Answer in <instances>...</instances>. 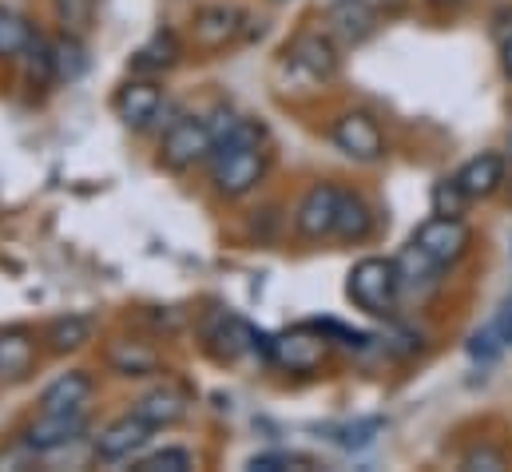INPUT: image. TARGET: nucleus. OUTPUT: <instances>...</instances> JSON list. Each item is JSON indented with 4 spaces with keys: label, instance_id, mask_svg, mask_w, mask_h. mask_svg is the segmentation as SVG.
<instances>
[{
    "label": "nucleus",
    "instance_id": "obj_25",
    "mask_svg": "<svg viewBox=\"0 0 512 472\" xmlns=\"http://www.w3.org/2000/svg\"><path fill=\"white\" fill-rule=\"evenodd\" d=\"M378 433H382V417H362V421L338 425V429H334V445L358 453V449H370V445L378 441Z\"/></svg>",
    "mask_w": 512,
    "mask_h": 472
},
{
    "label": "nucleus",
    "instance_id": "obj_28",
    "mask_svg": "<svg viewBox=\"0 0 512 472\" xmlns=\"http://www.w3.org/2000/svg\"><path fill=\"white\" fill-rule=\"evenodd\" d=\"M56 12H60V24L64 32H88L92 28V12H96V0H56Z\"/></svg>",
    "mask_w": 512,
    "mask_h": 472
},
{
    "label": "nucleus",
    "instance_id": "obj_1",
    "mask_svg": "<svg viewBox=\"0 0 512 472\" xmlns=\"http://www.w3.org/2000/svg\"><path fill=\"white\" fill-rule=\"evenodd\" d=\"M346 290H350V298H354L358 310H366L374 318H389L397 310V298H401L397 262H389V258H362L350 270Z\"/></svg>",
    "mask_w": 512,
    "mask_h": 472
},
{
    "label": "nucleus",
    "instance_id": "obj_9",
    "mask_svg": "<svg viewBox=\"0 0 512 472\" xmlns=\"http://www.w3.org/2000/svg\"><path fill=\"white\" fill-rule=\"evenodd\" d=\"M191 32H195V48L219 52V48H227L231 40H239V32H243V12H239L235 4H207V8L195 12Z\"/></svg>",
    "mask_w": 512,
    "mask_h": 472
},
{
    "label": "nucleus",
    "instance_id": "obj_35",
    "mask_svg": "<svg viewBox=\"0 0 512 472\" xmlns=\"http://www.w3.org/2000/svg\"><path fill=\"white\" fill-rule=\"evenodd\" d=\"M366 4H374V8H378V12H393V8H401V4H405V0H366Z\"/></svg>",
    "mask_w": 512,
    "mask_h": 472
},
{
    "label": "nucleus",
    "instance_id": "obj_14",
    "mask_svg": "<svg viewBox=\"0 0 512 472\" xmlns=\"http://www.w3.org/2000/svg\"><path fill=\"white\" fill-rule=\"evenodd\" d=\"M457 183L465 187L469 199H489L501 191L505 183V159L497 151H485V155H473L461 171H457Z\"/></svg>",
    "mask_w": 512,
    "mask_h": 472
},
{
    "label": "nucleus",
    "instance_id": "obj_26",
    "mask_svg": "<svg viewBox=\"0 0 512 472\" xmlns=\"http://www.w3.org/2000/svg\"><path fill=\"white\" fill-rule=\"evenodd\" d=\"M433 215H449V219H461L465 215V207L473 203L469 195H465V187L457 183V175L453 179H441V183H433Z\"/></svg>",
    "mask_w": 512,
    "mask_h": 472
},
{
    "label": "nucleus",
    "instance_id": "obj_27",
    "mask_svg": "<svg viewBox=\"0 0 512 472\" xmlns=\"http://www.w3.org/2000/svg\"><path fill=\"white\" fill-rule=\"evenodd\" d=\"M24 56H28V76L36 84H52L56 80V56H52V44L48 40L32 36V44L24 48Z\"/></svg>",
    "mask_w": 512,
    "mask_h": 472
},
{
    "label": "nucleus",
    "instance_id": "obj_30",
    "mask_svg": "<svg viewBox=\"0 0 512 472\" xmlns=\"http://www.w3.org/2000/svg\"><path fill=\"white\" fill-rule=\"evenodd\" d=\"M501 334H497V326H489V330H481V334H473L469 338V354L477 357V361H493V357L501 354Z\"/></svg>",
    "mask_w": 512,
    "mask_h": 472
},
{
    "label": "nucleus",
    "instance_id": "obj_29",
    "mask_svg": "<svg viewBox=\"0 0 512 472\" xmlns=\"http://www.w3.org/2000/svg\"><path fill=\"white\" fill-rule=\"evenodd\" d=\"M195 469V457L187 449H163V453H151L147 461H139V472H187Z\"/></svg>",
    "mask_w": 512,
    "mask_h": 472
},
{
    "label": "nucleus",
    "instance_id": "obj_21",
    "mask_svg": "<svg viewBox=\"0 0 512 472\" xmlns=\"http://www.w3.org/2000/svg\"><path fill=\"white\" fill-rule=\"evenodd\" d=\"M92 334H96V322H92V318L68 314V318H56V322L48 326V346H52L56 354H76V350H84V346L92 342Z\"/></svg>",
    "mask_w": 512,
    "mask_h": 472
},
{
    "label": "nucleus",
    "instance_id": "obj_33",
    "mask_svg": "<svg viewBox=\"0 0 512 472\" xmlns=\"http://www.w3.org/2000/svg\"><path fill=\"white\" fill-rule=\"evenodd\" d=\"M493 326H497V334H501V342H505V346H512V302H509V306H505V310H501V318H497Z\"/></svg>",
    "mask_w": 512,
    "mask_h": 472
},
{
    "label": "nucleus",
    "instance_id": "obj_22",
    "mask_svg": "<svg viewBox=\"0 0 512 472\" xmlns=\"http://www.w3.org/2000/svg\"><path fill=\"white\" fill-rule=\"evenodd\" d=\"M52 56H56V80L60 84H76L88 72V52H84V44H80L76 32H64L52 44Z\"/></svg>",
    "mask_w": 512,
    "mask_h": 472
},
{
    "label": "nucleus",
    "instance_id": "obj_13",
    "mask_svg": "<svg viewBox=\"0 0 512 472\" xmlns=\"http://www.w3.org/2000/svg\"><path fill=\"white\" fill-rule=\"evenodd\" d=\"M270 361L278 369H286V373H314L326 361V342L310 338V334H278Z\"/></svg>",
    "mask_w": 512,
    "mask_h": 472
},
{
    "label": "nucleus",
    "instance_id": "obj_7",
    "mask_svg": "<svg viewBox=\"0 0 512 472\" xmlns=\"http://www.w3.org/2000/svg\"><path fill=\"white\" fill-rule=\"evenodd\" d=\"M88 429V413L84 409H72V413H40L28 433H24V449L28 453H56L72 441H80Z\"/></svg>",
    "mask_w": 512,
    "mask_h": 472
},
{
    "label": "nucleus",
    "instance_id": "obj_17",
    "mask_svg": "<svg viewBox=\"0 0 512 472\" xmlns=\"http://www.w3.org/2000/svg\"><path fill=\"white\" fill-rule=\"evenodd\" d=\"M131 413H139L151 429H167V425L183 421V413H187V397H183L179 389H171V385H159V389L143 393V397L135 401Z\"/></svg>",
    "mask_w": 512,
    "mask_h": 472
},
{
    "label": "nucleus",
    "instance_id": "obj_19",
    "mask_svg": "<svg viewBox=\"0 0 512 472\" xmlns=\"http://www.w3.org/2000/svg\"><path fill=\"white\" fill-rule=\"evenodd\" d=\"M108 369L120 377H151L159 373V354L143 342H112L108 346Z\"/></svg>",
    "mask_w": 512,
    "mask_h": 472
},
{
    "label": "nucleus",
    "instance_id": "obj_8",
    "mask_svg": "<svg viewBox=\"0 0 512 472\" xmlns=\"http://www.w3.org/2000/svg\"><path fill=\"white\" fill-rule=\"evenodd\" d=\"M338 195H342V191H338L334 183H314V187L302 195L298 211H294V227H298V235L310 238V242H322V238L334 235Z\"/></svg>",
    "mask_w": 512,
    "mask_h": 472
},
{
    "label": "nucleus",
    "instance_id": "obj_11",
    "mask_svg": "<svg viewBox=\"0 0 512 472\" xmlns=\"http://www.w3.org/2000/svg\"><path fill=\"white\" fill-rule=\"evenodd\" d=\"M151 425L139 417V413H128L120 421H112L100 437H96V457L100 461H128L131 453H139L147 441H151Z\"/></svg>",
    "mask_w": 512,
    "mask_h": 472
},
{
    "label": "nucleus",
    "instance_id": "obj_2",
    "mask_svg": "<svg viewBox=\"0 0 512 472\" xmlns=\"http://www.w3.org/2000/svg\"><path fill=\"white\" fill-rule=\"evenodd\" d=\"M211 155H215V127L207 119H195V116L179 119L163 135V147H159V159L171 171H191V167H199Z\"/></svg>",
    "mask_w": 512,
    "mask_h": 472
},
{
    "label": "nucleus",
    "instance_id": "obj_24",
    "mask_svg": "<svg viewBox=\"0 0 512 472\" xmlns=\"http://www.w3.org/2000/svg\"><path fill=\"white\" fill-rule=\"evenodd\" d=\"M179 60V40L175 32H155L139 52H135V68H171Z\"/></svg>",
    "mask_w": 512,
    "mask_h": 472
},
{
    "label": "nucleus",
    "instance_id": "obj_23",
    "mask_svg": "<svg viewBox=\"0 0 512 472\" xmlns=\"http://www.w3.org/2000/svg\"><path fill=\"white\" fill-rule=\"evenodd\" d=\"M32 24L20 16V12H12V8H0V56L8 60V56H20L28 44H32Z\"/></svg>",
    "mask_w": 512,
    "mask_h": 472
},
{
    "label": "nucleus",
    "instance_id": "obj_32",
    "mask_svg": "<svg viewBox=\"0 0 512 472\" xmlns=\"http://www.w3.org/2000/svg\"><path fill=\"white\" fill-rule=\"evenodd\" d=\"M465 469H505V453H497V449H473L465 457Z\"/></svg>",
    "mask_w": 512,
    "mask_h": 472
},
{
    "label": "nucleus",
    "instance_id": "obj_16",
    "mask_svg": "<svg viewBox=\"0 0 512 472\" xmlns=\"http://www.w3.org/2000/svg\"><path fill=\"white\" fill-rule=\"evenodd\" d=\"M397 262V278H401V294H417V298H425L433 286H437V274L445 270V266H437L425 250H417L413 242L401 250V258H393Z\"/></svg>",
    "mask_w": 512,
    "mask_h": 472
},
{
    "label": "nucleus",
    "instance_id": "obj_34",
    "mask_svg": "<svg viewBox=\"0 0 512 472\" xmlns=\"http://www.w3.org/2000/svg\"><path fill=\"white\" fill-rule=\"evenodd\" d=\"M501 68H505V76L512 80V36L501 40Z\"/></svg>",
    "mask_w": 512,
    "mask_h": 472
},
{
    "label": "nucleus",
    "instance_id": "obj_6",
    "mask_svg": "<svg viewBox=\"0 0 512 472\" xmlns=\"http://www.w3.org/2000/svg\"><path fill=\"white\" fill-rule=\"evenodd\" d=\"M334 147L346 151L350 159H362V163H374L385 155V135L378 127V119L366 116V112H346V116L334 119Z\"/></svg>",
    "mask_w": 512,
    "mask_h": 472
},
{
    "label": "nucleus",
    "instance_id": "obj_5",
    "mask_svg": "<svg viewBox=\"0 0 512 472\" xmlns=\"http://www.w3.org/2000/svg\"><path fill=\"white\" fill-rule=\"evenodd\" d=\"M286 64L294 72H302L306 80L322 84L338 72V44L330 32H298L286 48Z\"/></svg>",
    "mask_w": 512,
    "mask_h": 472
},
{
    "label": "nucleus",
    "instance_id": "obj_38",
    "mask_svg": "<svg viewBox=\"0 0 512 472\" xmlns=\"http://www.w3.org/2000/svg\"><path fill=\"white\" fill-rule=\"evenodd\" d=\"M278 4H282V0H278Z\"/></svg>",
    "mask_w": 512,
    "mask_h": 472
},
{
    "label": "nucleus",
    "instance_id": "obj_31",
    "mask_svg": "<svg viewBox=\"0 0 512 472\" xmlns=\"http://www.w3.org/2000/svg\"><path fill=\"white\" fill-rule=\"evenodd\" d=\"M294 465H306L302 457H286V453H262L251 461V469L255 472H278V469H294Z\"/></svg>",
    "mask_w": 512,
    "mask_h": 472
},
{
    "label": "nucleus",
    "instance_id": "obj_3",
    "mask_svg": "<svg viewBox=\"0 0 512 472\" xmlns=\"http://www.w3.org/2000/svg\"><path fill=\"white\" fill-rule=\"evenodd\" d=\"M266 175V159L262 147H235V151H215V167H211V183L223 199H243L251 195Z\"/></svg>",
    "mask_w": 512,
    "mask_h": 472
},
{
    "label": "nucleus",
    "instance_id": "obj_4",
    "mask_svg": "<svg viewBox=\"0 0 512 472\" xmlns=\"http://www.w3.org/2000/svg\"><path fill=\"white\" fill-rule=\"evenodd\" d=\"M413 246L425 250L437 266H453V262H461V258L469 254L473 231H469L461 219L437 215V219H429V223H421V227L413 231Z\"/></svg>",
    "mask_w": 512,
    "mask_h": 472
},
{
    "label": "nucleus",
    "instance_id": "obj_18",
    "mask_svg": "<svg viewBox=\"0 0 512 472\" xmlns=\"http://www.w3.org/2000/svg\"><path fill=\"white\" fill-rule=\"evenodd\" d=\"M374 231V211L362 195L354 191H342L338 195V219H334V238L342 242H366Z\"/></svg>",
    "mask_w": 512,
    "mask_h": 472
},
{
    "label": "nucleus",
    "instance_id": "obj_15",
    "mask_svg": "<svg viewBox=\"0 0 512 472\" xmlns=\"http://www.w3.org/2000/svg\"><path fill=\"white\" fill-rule=\"evenodd\" d=\"M88 397H92V377L84 369H72L40 393V413H72V409H84Z\"/></svg>",
    "mask_w": 512,
    "mask_h": 472
},
{
    "label": "nucleus",
    "instance_id": "obj_36",
    "mask_svg": "<svg viewBox=\"0 0 512 472\" xmlns=\"http://www.w3.org/2000/svg\"><path fill=\"white\" fill-rule=\"evenodd\" d=\"M433 8H445V4H457V0H429Z\"/></svg>",
    "mask_w": 512,
    "mask_h": 472
},
{
    "label": "nucleus",
    "instance_id": "obj_20",
    "mask_svg": "<svg viewBox=\"0 0 512 472\" xmlns=\"http://www.w3.org/2000/svg\"><path fill=\"white\" fill-rule=\"evenodd\" d=\"M32 361H36L32 334H24V330H4L0 334V377H8V381L28 377Z\"/></svg>",
    "mask_w": 512,
    "mask_h": 472
},
{
    "label": "nucleus",
    "instance_id": "obj_10",
    "mask_svg": "<svg viewBox=\"0 0 512 472\" xmlns=\"http://www.w3.org/2000/svg\"><path fill=\"white\" fill-rule=\"evenodd\" d=\"M374 28H378V8L366 0H338L326 12V32L342 44H362L374 36Z\"/></svg>",
    "mask_w": 512,
    "mask_h": 472
},
{
    "label": "nucleus",
    "instance_id": "obj_37",
    "mask_svg": "<svg viewBox=\"0 0 512 472\" xmlns=\"http://www.w3.org/2000/svg\"><path fill=\"white\" fill-rule=\"evenodd\" d=\"M509 159H512V139H509Z\"/></svg>",
    "mask_w": 512,
    "mask_h": 472
},
{
    "label": "nucleus",
    "instance_id": "obj_12",
    "mask_svg": "<svg viewBox=\"0 0 512 472\" xmlns=\"http://www.w3.org/2000/svg\"><path fill=\"white\" fill-rule=\"evenodd\" d=\"M159 108H163V88L155 80H131L116 92V119L131 131H143L159 116Z\"/></svg>",
    "mask_w": 512,
    "mask_h": 472
}]
</instances>
